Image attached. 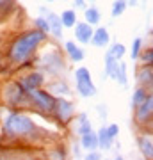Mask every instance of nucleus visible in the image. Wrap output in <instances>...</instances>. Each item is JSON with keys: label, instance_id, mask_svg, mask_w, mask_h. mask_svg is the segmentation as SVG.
<instances>
[{"label": "nucleus", "instance_id": "nucleus-4", "mask_svg": "<svg viewBox=\"0 0 153 160\" xmlns=\"http://www.w3.org/2000/svg\"><path fill=\"white\" fill-rule=\"evenodd\" d=\"M32 92V98L36 100V103L39 105L43 110H46V112H50V110H54V105H55V98L52 96L50 92L46 91H39V89H34Z\"/></svg>", "mask_w": 153, "mask_h": 160}, {"label": "nucleus", "instance_id": "nucleus-27", "mask_svg": "<svg viewBox=\"0 0 153 160\" xmlns=\"http://www.w3.org/2000/svg\"><path fill=\"white\" fill-rule=\"evenodd\" d=\"M54 91L63 92V94H69V89L66 87V84H55V86H54Z\"/></svg>", "mask_w": 153, "mask_h": 160}, {"label": "nucleus", "instance_id": "nucleus-20", "mask_svg": "<svg viewBox=\"0 0 153 160\" xmlns=\"http://www.w3.org/2000/svg\"><path fill=\"white\" fill-rule=\"evenodd\" d=\"M125 46L121 45V43H116V45L110 46V50L107 52V55H110L112 59H121L123 55H125Z\"/></svg>", "mask_w": 153, "mask_h": 160}, {"label": "nucleus", "instance_id": "nucleus-19", "mask_svg": "<svg viewBox=\"0 0 153 160\" xmlns=\"http://www.w3.org/2000/svg\"><path fill=\"white\" fill-rule=\"evenodd\" d=\"M91 130V121L85 118L84 114L82 116H79V119H77V123H75V132L77 133H85V132H89Z\"/></svg>", "mask_w": 153, "mask_h": 160}, {"label": "nucleus", "instance_id": "nucleus-24", "mask_svg": "<svg viewBox=\"0 0 153 160\" xmlns=\"http://www.w3.org/2000/svg\"><path fill=\"white\" fill-rule=\"evenodd\" d=\"M34 23H36V27L41 30V32H50V27H48V22H46V18H43V16H39V18H36L34 20Z\"/></svg>", "mask_w": 153, "mask_h": 160}, {"label": "nucleus", "instance_id": "nucleus-13", "mask_svg": "<svg viewBox=\"0 0 153 160\" xmlns=\"http://www.w3.org/2000/svg\"><path fill=\"white\" fill-rule=\"evenodd\" d=\"M96 137H98V146L102 149H110L112 148V142H114V137H110L109 135V132H107V128L103 126V128H100V132L96 133Z\"/></svg>", "mask_w": 153, "mask_h": 160}, {"label": "nucleus", "instance_id": "nucleus-25", "mask_svg": "<svg viewBox=\"0 0 153 160\" xmlns=\"http://www.w3.org/2000/svg\"><path fill=\"white\" fill-rule=\"evenodd\" d=\"M141 45H142V39H141V38H137V39L134 41V45H132V59H137V57H139Z\"/></svg>", "mask_w": 153, "mask_h": 160}, {"label": "nucleus", "instance_id": "nucleus-8", "mask_svg": "<svg viewBox=\"0 0 153 160\" xmlns=\"http://www.w3.org/2000/svg\"><path fill=\"white\" fill-rule=\"evenodd\" d=\"M151 109H153V100L151 96L148 94L146 100L141 103V105H137V121L139 123H144L146 119L151 118Z\"/></svg>", "mask_w": 153, "mask_h": 160}, {"label": "nucleus", "instance_id": "nucleus-21", "mask_svg": "<svg viewBox=\"0 0 153 160\" xmlns=\"http://www.w3.org/2000/svg\"><path fill=\"white\" fill-rule=\"evenodd\" d=\"M151 78H153V75H151V68L148 66V68H144L139 73V82H141V86H151Z\"/></svg>", "mask_w": 153, "mask_h": 160}, {"label": "nucleus", "instance_id": "nucleus-30", "mask_svg": "<svg viewBox=\"0 0 153 160\" xmlns=\"http://www.w3.org/2000/svg\"><path fill=\"white\" fill-rule=\"evenodd\" d=\"M75 4H77V7H84V0H75Z\"/></svg>", "mask_w": 153, "mask_h": 160}, {"label": "nucleus", "instance_id": "nucleus-3", "mask_svg": "<svg viewBox=\"0 0 153 160\" xmlns=\"http://www.w3.org/2000/svg\"><path fill=\"white\" fill-rule=\"evenodd\" d=\"M75 80H77V91H79L80 96L84 98H89V96H94L96 94V87L91 80V75H89V69L87 68H79L75 71Z\"/></svg>", "mask_w": 153, "mask_h": 160}, {"label": "nucleus", "instance_id": "nucleus-16", "mask_svg": "<svg viewBox=\"0 0 153 160\" xmlns=\"http://www.w3.org/2000/svg\"><path fill=\"white\" fill-rule=\"evenodd\" d=\"M61 23H63V27H68V29H71L75 23H77V12L73 11V9H66V11H63V14H61Z\"/></svg>", "mask_w": 153, "mask_h": 160}, {"label": "nucleus", "instance_id": "nucleus-26", "mask_svg": "<svg viewBox=\"0 0 153 160\" xmlns=\"http://www.w3.org/2000/svg\"><path fill=\"white\" fill-rule=\"evenodd\" d=\"M151 61H153V50H151V48H148V52H144V53H142V62L150 66V64H151Z\"/></svg>", "mask_w": 153, "mask_h": 160}, {"label": "nucleus", "instance_id": "nucleus-11", "mask_svg": "<svg viewBox=\"0 0 153 160\" xmlns=\"http://www.w3.org/2000/svg\"><path fill=\"white\" fill-rule=\"evenodd\" d=\"M43 80L45 78H43V75L41 73H30L27 78L23 80V87H25V91H34V89L41 87Z\"/></svg>", "mask_w": 153, "mask_h": 160}, {"label": "nucleus", "instance_id": "nucleus-18", "mask_svg": "<svg viewBox=\"0 0 153 160\" xmlns=\"http://www.w3.org/2000/svg\"><path fill=\"white\" fill-rule=\"evenodd\" d=\"M139 148H141L142 155L146 158H151L153 157V146H151V139L150 137H139Z\"/></svg>", "mask_w": 153, "mask_h": 160}, {"label": "nucleus", "instance_id": "nucleus-14", "mask_svg": "<svg viewBox=\"0 0 153 160\" xmlns=\"http://www.w3.org/2000/svg\"><path fill=\"white\" fill-rule=\"evenodd\" d=\"M105 73H107V77L118 80V73H119L118 59H112L110 55H105Z\"/></svg>", "mask_w": 153, "mask_h": 160}, {"label": "nucleus", "instance_id": "nucleus-2", "mask_svg": "<svg viewBox=\"0 0 153 160\" xmlns=\"http://www.w3.org/2000/svg\"><path fill=\"white\" fill-rule=\"evenodd\" d=\"M6 130L11 135H25L34 130V123L23 114H11L6 121Z\"/></svg>", "mask_w": 153, "mask_h": 160}, {"label": "nucleus", "instance_id": "nucleus-6", "mask_svg": "<svg viewBox=\"0 0 153 160\" xmlns=\"http://www.w3.org/2000/svg\"><path fill=\"white\" fill-rule=\"evenodd\" d=\"M41 12L46 14V22H48V27H50V32L55 38H63V23H61V18L57 16L55 12L46 11L45 7H41Z\"/></svg>", "mask_w": 153, "mask_h": 160}, {"label": "nucleus", "instance_id": "nucleus-10", "mask_svg": "<svg viewBox=\"0 0 153 160\" xmlns=\"http://www.w3.org/2000/svg\"><path fill=\"white\" fill-rule=\"evenodd\" d=\"M23 94H25V87L22 84H13L6 92V98L9 103H20L23 100Z\"/></svg>", "mask_w": 153, "mask_h": 160}, {"label": "nucleus", "instance_id": "nucleus-9", "mask_svg": "<svg viewBox=\"0 0 153 160\" xmlns=\"http://www.w3.org/2000/svg\"><path fill=\"white\" fill-rule=\"evenodd\" d=\"M109 41H110V36H109L107 29H105V27H100V29L93 30V36H91L89 43H93V45L98 46V48H103V46L109 45Z\"/></svg>", "mask_w": 153, "mask_h": 160}, {"label": "nucleus", "instance_id": "nucleus-1", "mask_svg": "<svg viewBox=\"0 0 153 160\" xmlns=\"http://www.w3.org/2000/svg\"><path fill=\"white\" fill-rule=\"evenodd\" d=\"M45 36H46L45 32H41L38 29V30H30L27 34H23L22 38H18L14 41V45L11 46V53H9L11 55V61L13 62H22V61H25L32 53V50H34L36 46L45 39Z\"/></svg>", "mask_w": 153, "mask_h": 160}, {"label": "nucleus", "instance_id": "nucleus-23", "mask_svg": "<svg viewBox=\"0 0 153 160\" xmlns=\"http://www.w3.org/2000/svg\"><path fill=\"white\" fill-rule=\"evenodd\" d=\"M125 9H126V2H125V0H116V2H114V6H112V16L114 18L121 16V14L125 12Z\"/></svg>", "mask_w": 153, "mask_h": 160}, {"label": "nucleus", "instance_id": "nucleus-15", "mask_svg": "<svg viewBox=\"0 0 153 160\" xmlns=\"http://www.w3.org/2000/svg\"><path fill=\"white\" fill-rule=\"evenodd\" d=\"M64 46H66V52H68L69 59H71L73 62H80V61H84V52H82V48H79V46L75 45L73 41H68Z\"/></svg>", "mask_w": 153, "mask_h": 160}, {"label": "nucleus", "instance_id": "nucleus-29", "mask_svg": "<svg viewBox=\"0 0 153 160\" xmlns=\"http://www.w3.org/2000/svg\"><path fill=\"white\" fill-rule=\"evenodd\" d=\"M87 158H91V160H96V158H100V155H98V153H94V149H93V151H89V155H87Z\"/></svg>", "mask_w": 153, "mask_h": 160}, {"label": "nucleus", "instance_id": "nucleus-28", "mask_svg": "<svg viewBox=\"0 0 153 160\" xmlns=\"http://www.w3.org/2000/svg\"><path fill=\"white\" fill-rule=\"evenodd\" d=\"M107 132H109V135H110V137H116V135L119 133V126L118 125H110L107 128Z\"/></svg>", "mask_w": 153, "mask_h": 160}, {"label": "nucleus", "instance_id": "nucleus-5", "mask_svg": "<svg viewBox=\"0 0 153 160\" xmlns=\"http://www.w3.org/2000/svg\"><path fill=\"white\" fill-rule=\"evenodd\" d=\"M54 109H57V118L66 123L73 118V103L68 102V100H64V98H59L55 100V105H54Z\"/></svg>", "mask_w": 153, "mask_h": 160}, {"label": "nucleus", "instance_id": "nucleus-31", "mask_svg": "<svg viewBox=\"0 0 153 160\" xmlns=\"http://www.w3.org/2000/svg\"><path fill=\"white\" fill-rule=\"evenodd\" d=\"M46 2H55V0H46Z\"/></svg>", "mask_w": 153, "mask_h": 160}, {"label": "nucleus", "instance_id": "nucleus-22", "mask_svg": "<svg viewBox=\"0 0 153 160\" xmlns=\"http://www.w3.org/2000/svg\"><path fill=\"white\" fill-rule=\"evenodd\" d=\"M146 91L142 89V87H139L135 92H134V96H132V107H137V105H141L144 100H146Z\"/></svg>", "mask_w": 153, "mask_h": 160}, {"label": "nucleus", "instance_id": "nucleus-17", "mask_svg": "<svg viewBox=\"0 0 153 160\" xmlns=\"http://www.w3.org/2000/svg\"><path fill=\"white\" fill-rule=\"evenodd\" d=\"M85 22L89 23V25H98L100 20H102V14L98 11L96 7H89V9H85Z\"/></svg>", "mask_w": 153, "mask_h": 160}, {"label": "nucleus", "instance_id": "nucleus-7", "mask_svg": "<svg viewBox=\"0 0 153 160\" xmlns=\"http://www.w3.org/2000/svg\"><path fill=\"white\" fill-rule=\"evenodd\" d=\"M73 27H75V38L80 43L87 45L91 41V36H93V25H89L87 22H82V23H75Z\"/></svg>", "mask_w": 153, "mask_h": 160}, {"label": "nucleus", "instance_id": "nucleus-12", "mask_svg": "<svg viewBox=\"0 0 153 160\" xmlns=\"http://www.w3.org/2000/svg\"><path fill=\"white\" fill-rule=\"evenodd\" d=\"M82 148L87 149V151H93V149L98 148V137L93 130L82 133Z\"/></svg>", "mask_w": 153, "mask_h": 160}]
</instances>
